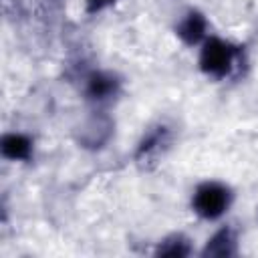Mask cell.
<instances>
[{"label": "cell", "mask_w": 258, "mask_h": 258, "mask_svg": "<svg viewBox=\"0 0 258 258\" xmlns=\"http://www.w3.org/2000/svg\"><path fill=\"white\" fill-rule=\"evenodd\" d=\"M248 69V54L244 44L210 34L198 46V71L212 83H226L244 77Z\"/></svg>", "instance_id": "cell-1"}, {"label": "cell", "mask_w": 258, "mask_h": 258, "mask_svg": "<svg viewBox=\"0 0 258 258\" xmlns=\"http://www.w3.org/2000/svg\"><path fill=\"white\" fill-rule=\"evenodd\" d=\"M236 200V191L230 183L208 177L196 183L189 194V210L204 222H220L228 216Z\"/></svg>", "instance_id": "cell-2"}, {"label": "cell", "mask_w": 258, "mask_h": 258, "mask_svg": "<svg viewBox=\"0 0 258 258\" xmlns=\"http://www.w3.org/2000/svg\"><path fill=\"white\" fill-rule=\"evenodd\" d=\"M123 89H125L123 77L111 69H101V67L85 71L79 83L83 101L91 109H103V111H107L111 105H115L121 99Z\"/></svg>", "instance_id": "cell-3"}, {"label": "cell", "mask_w": 258, "mask_h": 258, "mask_svg": "<svg viewBox=\"0 0 258 258\" xmlns=\"http://www.w3.org/2000/svg\"><path fill=\"white\" fill-rule=\"evenodd\" d=\"M173 141H175V131L169 123L165 121L151 123L147 129H143V133L139 135L133 147L131 153L133 163L143 171L155 169L171 151Z\"/></svg>", "instance_id": "cell-4"}, {"label": "cell", "mask_w": 258, "mask_h": 258, "mask_svg": "<svg viewBox=\"0 0 258 258\" xmlns=\"http://www.w3.org/2000/svg\"><path fill=\"white\" fill-rule=\"evenodd\" d=\"M115 135V121L103 109H91L89 115L75 127V139L79 147L89 151H99Z\"/></svg>", "instance_id": "cell-5"}, {"label": "cell", "mask_w": 258, "mask_h": 258, "mask_svg": "<svg viewBox=\"0 0 258 258\" xmlns=\"http://www.w3.org/2000/svg\"><path fill=\"white\" fill-rule=\"evenodd\" d=\"M173 34L175 38L189 48H198L212 32H210V20L206 12H202L196 6H187L173 22Z\"/></svg>", "instance_id": "cell-6"}, {"label": "cell", "mask_w": 258, "mask_h": 258, "mask_svg": "<svg viewBox=\"0 0 258 258\" xmlns=\"http://www.w3.org/2000/svg\"><path fill=\"white\" fill-rule=\"evenodd\" d=\"M240 252V238L234 226L222 224L208 236L204 242V248L200 250V256L204 258H232Z\"/></svg>", "instance_id": "cell-7"}, {"label": "cell", "mask_w": 258, "mask_h": 258, "mask_svg": "<svg viewBox=\"0 0 258 258\" xmlns=\"http://www.w3.org/2000/svg\"><path fill=\"white\" fill-rule=\"evenodd\" d=\"M34 137L24 131H6L0 137V155L12 163H28L34 159Z\"/></svg>", "instance_id": "cell-8"}, {"label": "cell", "mask_w": 258, "mask_h": 258, "mask_svg": "<svg viewBox=\"0 0 258 258\" xmlns=\"http://www.w3.org/2000/svg\"><path fill=\"white\" fill-rule=\"evenodd\" d=\"M194 252H196L194 240L185 236L183 232H171L163 236L155 244V250H153L155 256H167V258H187Z\"/></svg>", "instance_id": "cell-9"}, {"label": "cell", "mask_w": 258, "mask_h": 258, "mask_svg": "<svg viewBox=\"0 0 258 258\" xmlns=\"http://www.w3.org/2000/svg\"><path fill=\"white\" fill-rule=\"evenodd\" d=\"M119 2H123V0H83V12L93 18V16H99L107 10H111Z\"/></svg>", "instance_id": "cell-10"}, {"label": "cell", "mask_w": 258, "mask_h": 258, "mask_svg": "<svg viewBox=\"0 0 258 258\" xmlns=\"http://www.w3.org/2000/svg\"><path fill=\"white\" fill-rule=\"evenodd\" d=\"M256 218H258V212H256Z\"/></svg>", "instance_id": "cell-11"}]
</instances>
